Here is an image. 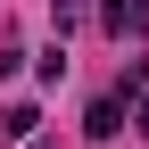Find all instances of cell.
<instances>
[{"label": "cell", "instance_id": "1", "mask_svg": "<svg viewBox=\"0 0 149 149\" xmlns=\"http://www.w3.org/2000/svg\"><path fill=\"white\" fill-rule=\"evenodd\" d=\"M100 25L116 33V42H124V33H149V0H108V8H100Z\"/></svg>", "mask_w": 149, "mask_h": 149}, {"label": "cell", "instance_id": "5", "mask_svg": "<svg viewBox=\"0 0 149 149\" xmlns=\"http://www.w3.org/2000/svg\"><path fill=\"white\" fill-rule=\"evenodd\" d=\"M133 100H141V133H149V83H141V91H133Z\"/></svg>", "mask_w": 149, "mask_h": 149}, {"label": "cell", "instance_id": "3", "mask_svg": "<svg viewBox=\"0 0 149 149\" xmlns=\"http://www.w3.org/2000/svg\"><path fill=\"white\" fill-rule=\"evenodd\" d=\"M0 141H33V108H8L0 116Z\"/></svg>", "mask_w": 149, "mask_h": 149}, {"label": "cell", "instance_id": "4", "mask_svg": "<svg viewBox=\"0 0 149 149\" xmlns=\"http://www.w3.org/2000/svg\"><path fill=\"white\" fill-rule=\"evenodd\" d=\"M50 17H58V33H66L74 17H83V0H50Z\"/></svg>", "mask_w": 149, "mask_h": 149}, {"label": "cell", "instance_id": "2", "mask_svg": "<svg viewBox=\"0 0 149 149\" xmlns=\"http://www.w3.org/2000/svg\"><path fill=\"white\" fill-rule=\"evenodd\" d=\"M83 133H91V141H116V133H124V100H91Z\"/></svg>", "mask_w": 149, "mask_h": 149}]
</instances>
